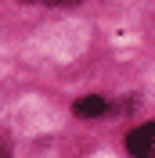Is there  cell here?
<instances>
[{
    "label": "cell",
    "instance_id": "obj_1",
    "mask_svg": "<svg viewBox=\"0 0 155 158\" xmlns=\"http://www.w3.org/2000/svg\"><path fill=\"white\" fill-rule=\"evenodd\" d=\"M126 151L134 158H152L155 155V122H144L126 133Z\"/></svg>",
    "mask_w": 155,
    "mask_h": 158
},
{
    "label": "cell",
    "instance_id": "obj_2",
    "mask_svg": "<svg viewBox=\"0 0 155 158\" xmlns=\"http://www.w3.org/2000/svg\"><path fill=\"white\" fill-rule=\"evenodd\" d=\"M72 111H76L79 118H97L108 111V101L105 97H79L76 104H72Z\"/></svg>",
    "mask_w": 155,
    "mask_h": 158
}]
</instances>
